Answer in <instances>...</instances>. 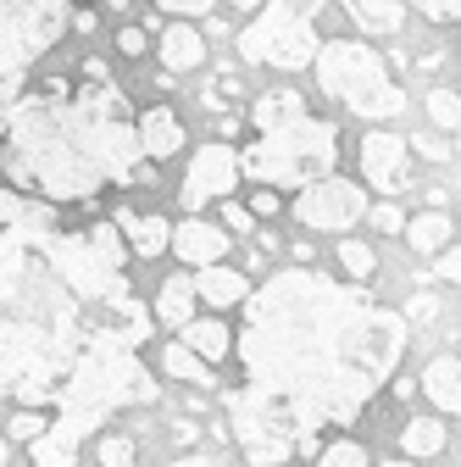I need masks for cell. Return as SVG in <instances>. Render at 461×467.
Here are the masks:
<instances>
[{
	"mask_svg": "<svg viewBox=\"0 0 461 467\" xmlns=\"http://www.w3.org/2000/svg\"><path fill=\"white\" fill-rule=\"evenodd\" d=\"M406 317L362 284L317 267H278L240 301L245 389H228V429L251 467L317 456L323 429H351L400 373Z\"/></svg>",
	"mask_w": 461,
	"mask_h": 467,
	"instance_id": "obj_1",
	"label": "cell"
},
{
	"mask_svg": "<svg viewBox=\"0 0 461 467\" xmlns=\"http://www.w3.org/2000/svg\"><path fill=\"white\" fill-rule=\"evenodd\" d=\"M95 334L150 339V306L128 284V245L106 217L62 228L56 206L0 228V400L50 406Z\"/></svg>",
	"mask_w": 461,
	"mask_h": 467,
	"instance_id": "obj_2",
	"label": "cell"
},
{
	"mask_svg": "<svg viewBox=\"0 0 461 467\" xmlns=\"http://www.w3.org/2000/svg\"><path fill=\"white\" fill-rule=\"evenodd\" d=\"M0 161L45 206L95 201L106 184H156L150 161L139 156L134 106L118 78H45L23 89L0 129Z\"/></svg>",
	"mask_w": 461,
	"mask_h": 467,
	"instance_id": "obj_3",
	"label": "cell"
},
{
	"mask_svg": "<svg viewBox=\"0 0 461 467\" xmlns=\"http://www.w3.org/2000/svg\"><path fill=\"white\" fill-rule=\"evenodd\" d=\"M156 400H161V384L139 362V339L95 334L67 368L62 389L50 395V429L28 445L34 467H78V445L89 434H100L118 412L156 406Z\"/></svg>",
	"mask_w": 461,
	"mask_h": 467,
	"instance_id": "obj_4",
	"label": "cell"
},
{
	"mask_svg": "<svg viewBox=\"0 0 461 467\" xmlns=\"http://www.w3.org/2000/svg\"><path fill=\"white\" fill-rule=\"evenodd\" d=\"M251 129L256 140L240 150V179L261 190H306L339 167V134L328 117H317L301 89L278 84L251 106Z\"/></svg>",
	"mask_w": 461,
	"mask_h": 467,
	"instance_id": "obj_5",
	"label": "cell"
},
{
	"mask_svg": "<svg viewBox=\"0 0 461 467\" xmlns=\"http://www.w3.org/2000/svg\"><path fill=\"white\" fill-rule=\"evenodd\" d=\"M312 73H317V89L362 123H389V117L406 111V89L394 84L389 62L367 39H323L312 56Z\"/></svg>",
	"mask_w": 461,
	"mask_h": 467,
	"instance_id": "obj_6",
	"label": "cell"
},
{
	"mask_svg": "<svg viewBox=\"0 0 461 467\" xmlns=\"http://www.w3.org/2000/svg\"><path fill=\"white\" fill-rule=\"evenodd\" d=\"M328 0H261L251 23L240 28V56L251 67H278V73H301L312 67V56L323 45L317 17Z\"/></svg>",
	"mask_w": 461,
	"mask_h": 467,
	"instance_id": "obj_7",
	"label": "cell"
},
{
	"mask_svg": "<svg viewBox=\"0 0 461 467\" xmlns=\"http://www.w3.org/2000/svg\"><path fill=\"white\" fill-rule=\"evenodd\" d=\"M73 0H0V73L28 84V73L62 45Z\"/></svg>",
	"mask_w": 461,
	"mask_h": 467,
	"instance_id": "obj_8",
	"label": "cell"
},
{
	"mask_svg": "<svg viewBox=\"0 0 461 467\" xmlns=\"http://www.w3.org/2000/svg\"><path fill=\"white\" fill-rule=\"evenodd\" d=\"M367 206H373L367 190L356 179H339V172H328V179L295 190V223L312 228V234H339V240L367 217Z\"/></svg>",
	"mask_w": 461,
	"mask_h": 467,
	"instance_id": "obj_9",
	"label": "cell"
},
{
	"mask_svg": "<svg viewBox=\"0 0 461 467\" xmlns=\"http://www.w3.org/2000/svg\"><path fill=\"white\" fill-rule=\"evenodd\" d=\"M234 190H240V150L228 145V140L195 145V161H190L184 184H179V206L190 217H200L206 206H217L222 195H234Z\"/></svg>",
	"mask_w": 461,
	"mask_h": 467,
	"instance_id": "obj_10",
	"label": "cell"
},
{
	"mask_svg": "<svg viewBox=\"0 0 461 467\" xmlns=\"http://www.w3.org/2000/svg\"><path fill=\"white\" fill-rule=\"evenodd\" d=\"M356 161H362V190H378L384 201L406 195L412 190V150H406V134H389V129H367L362 145H356Z\"/></svg>",
	"mask_w": 461,
	"mask_h": 467,
	"instance_id": "obj_11",
	"label": "cell"
},
{
	"mask_svg": "<svg viewBox=\"0 0 461 467\" xmlns=\"http://www.w3.org/2000/svg\"><path fill=\"white\" fill-rule=\"evenodd\" d=\"M167 251L179 262H190V267H217L228 256V234L217 223H206V217H184L179 228L167 234Z\"/></svg>",
	"mask_w": 461,
	"mask_h": 467,
	"instance_id": "obj_12",
	"label": "cell"
},
{
	"mask_svg": "<svg viewBox=\"0 0 461 467\" xmlns=\"http://www.w3.org/2000/svg\"><path fill=\"white\" fill-rule=\"evenodd\" d=\"M134 134H139V156L156 167L167 156L184 150V117L172 106H150V111H134Z\"/></svg>",
	"mask_w": 461,
	"mask_h": 467,
	"instance_id": "obj_13",
	"label": "cell"
},
{
	"mask_svg": "<svg viewBox=\"0 0 461 467\" xmlns=\"http://www.w3.org/2000/svg\"><path fill=\"white\" fill-rule=\"evenodd\" d=\"M111 228L123 234L128 262H156V256L167 251V234H172L167 217H156V212H134V206H118V212H111Z\"/></svg>",
	"mask_w": 461,
	"mask_h": 467,
	"instance_id": "obj_14",
	"label": "cell"
},
{
	"mask_svg": "<svg viewBox=\"0 0 461 467\" xmlns=\"http://www.w3.org/2000/svg\"><path fill=\"white\" fill-rule=\"evenodd\" d=\"M156 62H161L167 78L200 73L206 67V39L195 34V23H167V28H156Z\"/></svg>",
	"mask_w": 461,
	"mask_h": 467,
	"instance_id": "obj_15",
	"label": "cell"
},
{
	"mask_svg": "<svg viewBox=\"0 0 461 467\" xmlns=\"http://www.w3.org/2000/svg\"><path fill=\"white\" fill-rule=\"evenodd\" d=\"M190 284H195V301H206V306H240V301L251 296V278H245L240 267H228V262L195 267Z\"/></svg>",
	"mask_w": 461,
	"mask_h": 467,
	"instance_id": "obj_16",
	"label": "cell"
},
{
	"mask_svg": "<svg viewBox=\"0 0 461 467\" xmlns=\"http://www.w3.org/2000/svg\"><path fill=\"white\" fill-rule=\"evenodd\" d=\"M179 334H184L179 345H190V350H195V357H200L206 368H217V362H228V357H234V328H228L222 317H190Z\"/></svg>",
	"mask_w": 461,
	"mask_h": 467,
	"instance_id": "obj_17",
	"label": "cell"
},
{
	"mask_svg": "<svg viewBox=\"0 0 461 467\" xmlns=\"http://www.w3.org/2000/svg\"><path fill=\"white\" fill-rule=\"evenodd\" d=\"M339 12L373 39H394L406 28V6H400V0H339Z\"/></svg>",
	"mask_w": 461,
	"mask_h": 467,
	"instance_id": "obj_18",
	"label": "cell"
},
{
	"mask_svg": "<svg viewBox=\"0 0 461 467\" xmlns=\"http://www.w3.org/2000/svg\"><path fill=\"white\" fill-rule=\"evenodd\" d=\"M423 395L434 400V412H461V362H456V350H439V357L423 368Z\"/></svg>",
	"mask_w": 461,
	"mask_h": 467,
	"instance_id": "obj_19",
	"label": "cell"
},
{
	"mask_svg": "<svg viewBox=\"0 0 461 467\" xmlns=\"http://www.w3.org/2000/svg\"><path fill=\"white\" fill-rule=\"evenodd\" d=\"M190 317H195V284H190V273H172V278L161 284V296H156L150 323H161V328H184Z\"/></svg>",
	"mask_w": 461,
	"mask_h": 467,
	"instance_id": "obj_20",
	"label": "cell"
},
{
	"mask_svg": "<svg viewBox=\"0 0 461 467\" xmlns=\"http://www.w3.org/2000/svg\"><path fill=\"white\" fill-rule=\"evenodd\" d=\"M406 245L417 251V256H439L450 240H456V223H450V212H417V217H406Z\"/></svg>",
	"mask_w": 461,
	"mask_h": 467,
	"instance_id": "obj_21",
	"label": "cell"
},
{
	"mask_svg": "<svg viewBox=\"0 0 461 467\" xmlns=\"http://www.w3.org/2000/svg\"><path fill=\"white\" fill-rule=\"evenodd\" d=\"M450 434L439 418H412L406 429H400V451H406V462H428V456H445Z\"/></svg>",
	"mask_w": 461,
	"mask_h": 467,
	"instance_id": "obj_22",
	"label": "cell"
},
{
	"mask_svg": "<svg viewBox=\"0 0 461 467\" xmlns=\"http://www.w3.org/2000/svg\"><path fill=\"white\" fill-rule=\"evenodd\" d=\"M161 373H167V379H184V384H200V389L217 384V368H206L195 350L179 345V339H167V345H161Z\"/></svg>",
	"mask_w": 461,
	"mask_h": 467,
	"instance_id": "obj_23",
	"label": "cell"
},
{
	"mask_svg": "<svg viewBox=\"0 0 461 467\" xmlns=\"http://www.w3.org/2000/svg\"><path fill=\"white\" fill-rule=\"evenodd\" d=\"M339 267L351 273V284H367V278L378 273V256H373V245H362V240H351V234H344V240H339Z\"/></svg>",
	"mask_w": 461,
	"mask_h": 467,
	"instance_id": "obj_24",
	"label": "cell"
},
{
	"mask_svg": "<svg viewBox=\"0 0 461 467\" xmlns=\"http://www.w3.org/2000/svg\"><path fill=\"white\" fill-rule=\"evenodd\" d=\"M428 117H434V134H456L461 129V100H456L450 84L428 89Z\"/></svg>",
	"mask_w": 461,
	"mask_h": 467,
	"instance_id": "obj_25",
	"label": "cell"
},
{
	"mask_svg": "<svg viewBox=\"0 0 461 467\" xmlns=\"http://www.w3.org/2000/svg\"><path fill=\"white\" fill-rule=\"evenodd\" d=\"M406 150H417V156H423V161H434V167H450V161H456L450 134H434V129H417V134L406 140Z\"/></svg>",
	"mask_w": 461,
	"mask_h": 467,
	"instance_id": "obj_26",
	"label": "cell"
},
{
	"mask_svg": "<svg viewBox=\"0 0 461 467\" xmlns=\"http://www.w3.org/2000/svg\"><path fill=\"white\" fill-rule=\"evenodd\" d=\"M45 429H50V412H39V406H12V429H6V434H12L17 445H34Z\"/></svg>",
	"mask_w": 461,
	"mask_h": 467,
	"instance_id": "obj_27",
	"label": "cell"
},
{
	"mask_svg": "<svg viewBox=\"0 0 461 467\" xmlns=\"http://www.w3.org/2000/svg\"><path fill=\"white\" fill-rule=\"evenodd\" d=\"M317 467H367V445L362 440H328L317 451Z\"/></svg>",
	"mask_w": 461,
	"mask_h": 467,
	"instance_id": "obj_28",
	"label": "cell"
},
{
	"mask_svg": "<svg viewBox=\"0 0 461 467\" xmlns=\"http://www.w3.org/2000/svg\"><path fill=\"white\" fill-rule=\"evenodd\" d=\"M400 317H406V328H412V323H417V328H428V323H439V317H445V301L434 296V289H417Z\"/></svg>",
	"mask_w": 461,
	"mask_h": 467,
	"instance_id": "obj_29",
	"label": "cell"
},
{
	"mask_svg": "<svg viewBox=\"0 0 461 467\" xmlns=\"http://www.w3.org/2000/svg\"><path fill=\"white\" fill-rule=\"evenodd\" d=\"M217 217H222V234H256L251 206H245V201H234V195H222V201H217Z\"/></svg>",
	"mask_w": 461,
	"mask_h": 467,
	"instance_id": "obj_30",
	"label": "cell"
},
{
	"mask_svg": "<svg viewBox=\"0 0 461 467\" xmlns=\"http://www.w3.org/2000/svg\"><path fill=\"white\" fill-rule=\"evenodd\" d=\"M95 456H100V467H134L139 451H134V434H106Z\"/></svg>",
	"mask_w": 461,
	"mask_h": 467,
	"instance_id": "obj_31",
	"label": "cell"
},
{
	"mask_svg": "<svg viewBox=\"0 0 461 467\" xmlns=\"http://www.w3.org/2000/svg\"><path fill=\"white\" fill-rule=\"evenodd\" d=\"M406 217H412V212L400 206V201H378V206H367L362 223H373L378 234H400V228H406Z\"/></svg>",
	"mask_w": 461,
	"mask_h": 467,
	"instance_id": "obj_32",
	"label": "cell"
},
{
	"mask_svg": "<svg viewBox=\"0 0 461 467\" xmlns=\"http://www.w3.org/2000/svg\"><path fill=\"white\" fill-rule=\"evenodd\" d=\"M156 12H167L172 23H195V17H211L217 0H150Z\"/></svg>",
	"mask_w": 461,
	"mask_h": 467,
	"instance_id": "obj_33",
	"label": "cell"
},
{
	"mask_svg": "<svg viewBox=\"0 0 461 467\" xmlns=\"http://www.w3.org/2000/svg\"><path fill=\"white\" fill-rule=\"evenodd\" d=\"M118 50L139 62V56L150 50V34H145V23H123V28H118Z\"/></svg>",
	"mask_w": 461,
	"mask_h": 467,
	"instance_id": "obj_34",
	"label": "cell"
},
{
	"mask_svg": "<svg viewBox=\"0 0 461 467\" xmlns=\"http://www.w3.org/2000/svg\"><path fill=\"white\" fill-rule=\"evenodd\" d=\"M417 12H423L428 23H439V28H450V23L461 17V0H417Z\"/></svg>",
	"mask_w": 461,
	"mask_h": 467,
	"instance_id": "obj_35",
	"label": "cell"
},
{
	"mask_svg": "<svg viewBox=\"0 0 461 467\" xmlns=\"http://www.w3.org/2000/svg\"><path fill=\"white\" fill-rule=\"evenodd\" d=\"M23 212H28V195H17V190H0V228H12Z\"/></svg>",
	"mask_w": 461,
	"mask_h": 467,
	"instance_id": "obj_36",
	"label": "cell"
},
{
	"mask_svg": "<svg viewBox=\"0 0 461 467\" xmlns=\"http://www.w3.org/2000/svg\"><path fill=\"white\" fill-rule=\"evenodd\" d=\"M28 84H17V78H6L0 73V129H6V117H12V106H17V95H23Z\"/></svg>",
	"mask_w": 461,
	"mask_h": 467,
	"instance_id": "obj_37",
	"label": "cell"
},
{
	"mask_svg": "<svg viewBox=\"0 0 461 467\" xmlns=\"http://www.w3.org/2000/svg\"><path fill=\"white\" fill-rule=\"evenodd\" d=\"M434 273H439L445 284H456V278H461V251H456V245H445V251H439V262H434Z\"/></svg>",
	"mask_w": 461,
	"mask_h": 467,
	"instance_id": "obj_38",
	"label": "cell"
},
{
	"mask_svg": "<svg viewBox=\"0 0 461 467\" xmlns=\"http://www.w3.org/2000/svg\"><path fill=\"white\" fill-rule=\"evenodd\" d=\"M283 206V195L278 190H256V201H251V217H272Z\"/></svg>",
	"mask_w": 461,
	"mask_h": 467,
	"instance_id": "obj_39",
	"label": "cell"
},
{
	"mask_svg": "<svg viewBox=\"0 0 461 467\" xmlns=\"http://www.w3.org/2000/svg\"><path fill=\"white\" fill-rule=\"evenodd\" d=\"M78 73H84V84H106V78H111L106 56H84V67H78Z\"/></svg>",
	"mask_w": 461,
	"mask_h": 467,
	"instance_id": "obj_40",
	"label": "cell"
},
{
	"mask_svg": "<svg viewBox=\"0 0 461 467\" xmlns=\"http://www.w3.org/2000/svg\"><path fill=\"white\" fill-rule=\"evenodd\" d=\"M172 467H222V462H217V456H179Z\"/></svg>",
	"mask_w": 461,
	"mask_h": 467,
	"instance_id": "obj_41",
	"label": "cell"
},
{
	"mask_svg": "<svg viewBox=\"0 0 461 467\" xmlns=\"http://www.w3.org/2000/svg\"><path fill=\"white\" fill-rule=\"evenodd\" d=\"M228 6H234V12H256V6H261V0H228Z\"/></svg>",
	"mask_w": 461,
	"mask_h": 467,
	"instance_id": "obj_42",
	"label": "cell"
},
{
	"mask_svg": "<svg viewBox=\"0 0 461 467\" xmlns=\"http://www.w3.org/2000/svg\"><path fill=\"white\" fill-rule=\"evenodd\" d=\"M6 462H12V445H6V440H0V467H6Z\"/></svg>",
	"mask_w": 461,
	"mask_h": 467,
	"instance_id": "obj_43",
	"label": "cell"
},
{
	"mask_svg": "<svg viewBox=\"0 0 461 467\" xmlns=\"http://www.w3.org/2000/svg\"><path fill=\"white\" fill-rule=\"evenodd\" d=\"M384 467H417V462H384Z\"/></svg>",
	"mask_w": 461,
	"mask_h": 467,
	"instance_id": "obj_44",
	"label": "cell"
}]
</instances>
